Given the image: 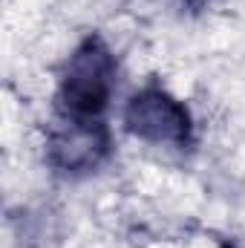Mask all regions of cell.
I'll list each match as a JSON object with an SVG mask.
<instances>
[{
    "mask_svg": "<svg viewBox=\"0 0 245 248\" xmlns=\"http://www.w3.org/2000/svg\"><path fill=\"white\" fill-rule=\"evenodd\" d=\"M124 124L133 136L153 144H184L193 136L187 107L159 87H147L127 101Z\"/></svg>",
    "mask_w": 245,
    "mask_h": 248,
    "instance_id": "obj_2",
    "label": "cell"
},
{
    "mask_svg": "<svg viewBox=\"0 0 245 248\" xmlns=\"http://www.w3.org/2000/svg\"><path fill=\"white\" fill-rule=\"evenodd\" d=\"M116 87V58L101 38H87L66 63L58 87L63 119L98 122Z\"/></svg>",
    "mask_w": 245,
    "mask_h": 248,
    "instance_id": "obj_1",
    "label": "cell"
},
{
    "mask_svg": "<svg viewBox=\"0 0 245 248\" xmlns=\"http://www.w3.org/2000/svg\"><path fill=\"white\" fill-rule=\"evenodd\" d=\"M49 153L63 170H90L107 153V130L101 122L61 119V127L52 133Z\"/></svg>",
    "mask_w": 245,
    "mask_h": 248,
    "instance_id": "obj_3",
    "label": "cell"
}]
</instances>
